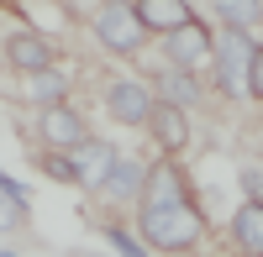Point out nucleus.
I'll return each instance as SVG.
<instances>
[{"label": "nucleus", "instance_id": "16", "mask_svg": "<svg viewBox=\"0 0 263 257\" xmlns=\"http://www.w3.org/2000/svg\"><path fill=\"white\" fill-rule=\"evenodd\" d=\"M221 11V27H237V32H253L263 21V0H216Z\"/></svg>", "mask_w": 263, "mask_h": 257}, {"label": "nucleus", "instance_id": "2", "mask_svg": "<svg viewBox=\"0 0 263 257\" xmlns=\"http://www.w3.org/2000/svg\"><path fill=\"white\" fill-rule=\"evenodd\" d=\"M253 53H258L253 32L221 27V37H216V58H211V79H216V90H221L227 100H237V95L248 90V74H253Z\"/></svg>", "mask_w": 263, "mask_h": 257}, {"label": "nucleus", "instance_id": "5", "mask_svg": "<svg viewBox=\"0 0 263 257\" xmlns=\"http://www.w3.org/2000/svg\"><path fill=\"white\" fill-rule=\"evenodd\" d=\"M153 90L147 84H137V79H111L105 84V111H111V121L116 126H147L153 121Z\"/></svg>", "mask_w": 263, "mask_h": 257}, {"label": "nucleus", "instance_id": "12", "mask_svg": "<svg viewBox=\"0 0 263 257\" xmlns=\"http://www.w3.org/2000/svg\"><path fill=\"white\" fill-rule=\"evenodd\" d=\"M132 6H137V21L147 27V37H168V32H179L184 21H195V11L184 0H132Z\"/></svg>", "mask_w": 263, "mask_h": 257}, {"label": "nucleus", "instance_id": "6", "mask_svg": "<svg viewBox=\"0 0 263 257\" xmlns=\"http://www.w3.org/2000/svg\"><path fill=\"white\" fill-rule=\"evenodd\" d=\"M37 132L48 147H58V153H79L84 142H90V126H84L79 111H69V105H42V121Z\"/></svg>", "mask_w": 263, "mask_h": 257}, {"label": "nucleus", "instance_id": "4", "mask_svg": "<svg viewBox=\"0 0 263 257\" xmlns=\"http://www.w3.org/2000/svg\"><path fill=\"white\" fill-rule=\"evenodd\" d=\"M163 58H168V69L200 74V69H211V58H216V32L195 16V21H184L179 32L163 37Z\"/></svg>", "mask_w": 263, "mask_h": 257}, {"label": "nucleus", "instance_id": "11", "mask_svg": "<svg viewBox=\"0 0 263 257\" xmlns=\"http://www.w3.org/2000/svg\"><path fill=\"white\" fill-rule=\"evenodd\" d=\"M147 132H153V142L163 147V158H174V153H184V142H190V116L179 111V105L158 100V105H153V121H147Z\"/></svg>", "mask_w": 263, "mask_h": 257}, {"label": "nucleus", "instance_id": "17", "mask_svg": "<svg viewBox=\"0 0 263 257\" xmlns=\"http://www.w3.org/2000/svg\"><path fill=\"white\" fill-rule=\"evenodd\" d=\"M100 237H105V247H111L116 257H147V247H142L137 237H126L121 226H105V221H100Z\"/></svg>", "mask_w": 263, "mask_h": 257}, {"label": "nucleus", "instance_id": "19", "mask_svg": "<svg viewBox=\"0 0 263 257\" xmlns=\"http://www.w3.org/2000/svg\"><path fill=\"white\" fill-rule=\"evenodd\" d=\"M21 221H27V200H21V195H6V189H0V231H16Z\"/></svg>", "mask_w": 263, "mask_h": 257}, {"label": "nucleus", "instance_id": "8", "mask_svg": "<svg viewBox=\"0 0 263 257\" xmlns=\"http://www.w3.org/2000/svg\"><path fill=\"white\" fill-rule=\"evenodd\" d=\"M190 200V179H184V168L163 158V163H153L147 168V189H142V210H163V205H184Z\"/></svg>", "mask_w": 263, "mask_h": 257}, {"label": "nucleus", "instance_id": "15", "mask_svg": "<svg viewBox=\"0 0 263 257\" xmlns=\"http://www.w3.org/2000/svg\"><path fill=\"white\" fill-rule=\"evenodd\" d=\"M63 95H69V79H63L58 69L27 74V100H37V105H63Z\"/></svg>", "mask_w": 263, "mask_h": 257}, {"label": "nucleus", "instance_id": "7", "mask_svg": "<svg viewBox=\"0 0 263 257\" xmlns=\"http://www.w3.org/2000/svg\"><path fill=\"white\" fill-rule=\"evenodd\" d=\"M100 195L111 200V205H142V189H147V163L137 158H116L111 168L100 174Z\"/></svg>", "mask_w": 263, "mask_h": 257}, {"label": "nucleus", "instance_id": "3", "mask_svg": "<svg viewBox=\"0 0 263 257\" xmlns=\"http://www.w3.org/2000/svg\"><path fill=\"white\" fill-rule=\"evenodd\" d=\"M90 27H95V37H100V48L116 53V58H137L142 42H147V27L137 21V6H132V0H105Z\"/></svg>", "mask_w": 263, "mask_h": 257}, {"label": "nucleus", "instance_id": "10", "mask_svg": "<svg viewBox=\"0 0 263 257\" xmlns=\"http://www.w3.org/2000/svg\"><path fill=\"white\" fill-rule=\"evenodd\" d=\"M227 237L242 257H263V200H242L227 221Z\"/></svg>", "mask_w": 263, "mask_h": 257}, {"label": "nucleus", "instance_id": "21", "mask_svg": "<svg viewBox=\"0 0 263 257\" xmlns=\"http://www.w3.org/2000/svg\"><path fill=\"white\" fill-rule=\"evenodd\" d=\"M242 189H248V200H263V174L248 168V174H242Z\"/></svg>", "mask_w": 263, "mask_h": 257}, {"label": "nucleus", "instance_id": "1", "mask_svg": "<svg viewBox=\"0 0 263 257\" xmlns=\"http://www.w3.org/2000/svg\"><path fill=\"white\" fill-rule=\"evenodd\" d=\"M137 237L153 252H195V242L205 237V216L190 200L184 205H163V210H142L137 216Z\"/></svg>", "mask_w": 263, "mask_h": 257}, {"label": "nucleus", "instance_id": "13", "mask_svg": "<svg viewBox=\"0 0 263 257\" xmlns=\"http://www.w3.org/2000/svg\"><path fill=\"white\" fill-rule=\"evenodd\" d=\"M153 90H158L168 105L190 111V105L200 100V74H184V69H163V74H153Z\"/></svg>", "mask_w": 263, "mask_h": 257}, {"label": "nucleus", "instance_id": "24", "mask_svg": "<svg viewBox=\"0 0 263 257\" xmlns=\"http://www.w3.org/2000/svg\"><path fill=\"white\" fill-rule=\"evenodd\" d=\"M0 6H6V0H0Z\"/></svg>", "mask_w": 263, "mask_h": 257}, {"label": "nucleus", "instance_id": "23", "mask_svg": "<svg viewBox=\"0 0 263 257\" xmlns=\"http://www.w3.org/2000/svg\"><path fill=\"white\" fill-rule=\"evenodd\" d=\"M79 257H95V252H79Z\"/></svg>", "mask_w": 263, "mask_h": 257}, {"label": "nucleus", "instance_id": "20", "mask_svg": "<svg viewBox=\"0 0 263 257\" xmlns=\"http://www.w3.org/2000/svg\"><path fill=\"white\" fill-rule=\"evenodd\" d=\"M248 95L263 100V42H258V53H253V74H248Z\"/></svg>", "mask_w": 263, "mask_h": 257}, {"label": "nucleus", "instance_id": "14", "mask_svg": "<svg viewBox=\"0 0 263 257\" xmlns=\"http://www.w3.org/2000/svg\"><path fill=\"white\" fill-rule=\"evenodd\" d=\"M116 158H121L116 147H111V142H95V137H90V142H84L79 153H74V163H79V174H84V184H100V174H105V168H111Z\"/></svg>", "mask_w": 263, "mask_h": 257}, {"label": "nucleus", "instance_id": "9", "mask_svg": "<svg viewBox=\"0 0 263 257\" xmlns=\"http://www.w3.org/2000/svg\"><path fill=\"white\" fill-rule=\"evenodd\" d=\"M6 63L21 74H42V69H58V48L42 32H11L6 37Z\"/></svg>", "mask_w": 263, "mask_h": 257}, {"label": "nucleus", "instance_id": "22", "mask_svg": "<svg viewBox=\"0 0 263 257\" xmlns=\"http://www.w3.org/2000/svg\"><path fill=\"white\" fill-rule=\"evenodd\" d=\"M0 257H16V252H0Z\"/></svg>", "mask_w": 263, "mask_h": 257}, {"label": "nucleus", "instance_id": "18", "mask_svg": "<svg viewBox=\"0 0 263 257\" xmlns=\"http://www.w3.org/2000/svg\"><path fill=\"white\" fill-rule=\"evenodd\" d=\"M42 168H48V179H58V184H84L74 153H69V158H63V153H48V158H42Z\"/></svg>", "mask_w": 263, "mask_h": 257}]
</instances>
